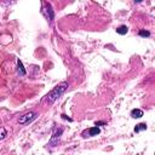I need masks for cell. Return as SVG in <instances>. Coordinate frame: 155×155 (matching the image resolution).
Masks as SVG:
<instances>
[{
	"mask_svg": "<svg viewBox=\"0 0 155 155\" xmlns=\"http://www.w3.org/2000/svg\"><path fill=\"white\" fill-rule=\"evenodd\" d=\"M131 116L133 119H139V117L143 116V110H140V109H133V110H131Z\"/></svg>",
	"mask_w": 155,
	"mask_h": 155,
	"instance_id": "obj_4",
	"label": "cell"
},
{
	"mask_svg": "<svg viewBox=\"0 0 155 155\" xmlns=\"http://www.w3.org/2000/svg\"><path fill=\"white\" fill-rule=\"evenodd\" d=\"M144 130H147V124H145V122L138 124V125H136V127H134V132H140V131H144Z\"/></svg>",
	"mask_w": 155,
	"mask_h": 155,
	"instance_id": "obj_6",
	"label": "cell"
},
{
	"mask_svg": "<svg viewBox=\"0 0 155 155\" xmlns=\"http://www.w3.org/2000/svg\"><path fill=\"white\" fill-rule=\"evenodd\" d=\"M1 130H2V134H1V139H4V138H5V136H6V133H5V128L2 127Z\"/></svg>",
	"mask_w": 155,
	"mask_h": 155,
	"instance_id": "obj_9",
	"label": "cell"
},
{
	"mask_svg": "<svg viewBox=\"0 0 155 155\" xmlns=\"http://www.w3.org/2000/svg\"><path fill=\"white\" fill-rule=\"evenodd\" d=\"M127 31H128V28H127L126 25H119V27L116 28V33L120 34V35H125Z\"/></svg>",
	"mask_w": 155,
	"mask_h": 155,
	"instance_id": "obj_5",
	"label": "cell"
},
{
	"mask_svg": "<svg viewBox=\"0 0 155 155\" xmlns=\"http://www.w3.org/2000/svg\"><path fill=\"white\" fill-rule=\"evenodd\" d=\"M68 88V84L67 82H62V84H59L58 86H56L47 96H46V98L44 99L45 102H47V103H53L61 94H63L64 93V91Z\"/></svg>",
	"mask_w": 155,
	"mask_h": 155,
	"instance_id": "obj_1",
	"label": "cell"
},
{
	"mask_svg": "<svg viewBox=\"0 0 155 155\" xmlns=\"http://www.w3.org/2000/svg\"><path fill=\"white\" fill-rule=\"evenodd\" d=\"M99 132H101L99 127L94 126V127H91V128H88V130H85L81 134H82V137H93V136L99 134Z\"/></svg>",
	"mask_w": 155,
	"mask_h": 155,
	"instance_id": "obj_3",
	"label": "cell"
},
{
	"mask_svg": "<svg viewBox=\"0 0 155 155\" xmlns=\"http://www.w3.org/2000/svg\"><path fill=\"white\" fill-rule=\"evenodd\" d=\"M35 117H36V113L30 111V113H27V114H24L23 116H21V117L18 119V122L22 124V125H24V124H28V122L33 121Z\"/></svg>",
	"mask_w": 155,
	"mask_h": 155,
	"instance_id": "obj_2",
	"label": "cell"
},
{
	"mask_svg": "<svg viewBox=\"0 0 155 155\" xmlns=\"http://www.w3.org/2000/svg\"><path fill=\"white\" fill-rule=\"evenodd\" d=\"M17 64H18V71H19V74L21 75H25V70L23 69V65H22V62L18 59L17 61Z\"/></svg>",
	"mask_w": 155,
	"mask_h": 155,
	"instance_id": "obj_7",
	"label": "cell"
},
{
	"mask_svg": "<svg viewBox=\"0 0 155 155\" xmlns=\"http://www.w3.org/2000/svg\"><path fill=\"white\" fill-rule=\"evenodd\" d=\"M139 35H140V36H150V33L147 31V30H140V31H139Z\"/></svg>",
	"mask_w": 155,
	"mask_h": 155,
	"instance_id": "obj_8",
	"label": "cell"
}]
</instances>
